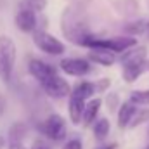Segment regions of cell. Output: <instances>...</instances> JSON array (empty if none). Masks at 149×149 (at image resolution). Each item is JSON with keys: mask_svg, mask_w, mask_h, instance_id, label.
<instances>
[{"mask_svg": "<svg viewBox=\"0 0 149 149\" xmlns=\"http://www.w3.org/2000/svg\"><path fill=\"white\" fill-rule=\"evenodd\" d=\"M61 30L64 33V37L70 42H73L76 45H81V42L88 35H92L90 24H88V17L87 14L81 10V5H70L63 10L61 16Z\"/></svg>", "mask_w": 149, "mask_h": 149, "instance_id": "1", "label": "cell"}, {"mask_svg": "<svg viewBox=\"0 0 149 149\" xmlns=\"http://www.w3.org/2000/svg\"><path fill=\"white\" fill-rule=\"evenodd\" d=\"M16 43L7 35H0V80L9 83L16 66Z\"/></svg>", "mask_w": 149, "mask_h": 149, "instance_id": "2", "label": "cell"}, {"mask_svg": "<svg viewBox=\"0 0 149 149\" xmlns=\"http://www.w3.org/2000/svg\"><path fill=\"white\" fill-rule=\"evenodd\" d=\"M38 128H40V132H42L45 137H49L50 141H64L66 135H68L66 120H64L61 114H57V113L49 114V116L38 125Z\"/></svg>", "mask_w": 149, "mask_h": 149, "instance_id": "3", "label": "cell"}, {"mask_svg": "<svg viewBox=\"0 0 149 149\" xmlns=\"http://www.w3.org/2000/svg\"><path fill=\"white\" fill-rule=\"evenodd\" d=\"M31 35H33L35 45H37L42 52H45L49 56H61V54H64V50H66L64 43L59 38H56L54 35L47 33L45 30H37L35 28L31 31Z\"/></svg>", "mask_w": 149, "mask_h": 149, "instance_id": "4", "label": "cell"}, {"mask_svg": "<svg viewBox=\"0 0 149 149\" xmlns=\"http://www.w3.org/2000/svg\"><path fill=\"white\" fill-rule=\"evenodd\" d=\"M40 85H42V90L52 99H63V97L70 95V92H71V85L68 83V80H64L57 73L43 80Z\"/></svg>", "mask_w": 149, "mask_h": 149, "instance_id": "5", "label": "cell"}, {"mask_svg": "<svg viewBox=\"0 0 149 149\" xmlns=\"http://www.w3.org/2000/svg\"><path fill=\"white\" fill-rule=\"evenodd\" d=\"M59 68L66 74H70V76H85V74H88L92 71L90 61L83 59V57H66V59H61Z\"/></svg>", "mask_w": 149, "mask_h": 149, "instance_id": "6", "label": "cell"}, {"mask_svg": "<svg viewBox=\"0 0 149 149\" xmlns=\"http://www.w3.org/2000/svg\"><path fill=\"white\" fill-rule=\"evenodd\" d=\"M16 26L23 33H31L37 28V10H33L28 5L21 7L16 14Z\"/></svg>", "mask_w": 149, "mask_h": 149, "instance_id": "7", "label": "cell"}, {"mask_svg": "<svg viewBox=\"0 0 149 149\" xmlns=\"http://www.w3.org/2000/svg\"><path fill=\"white\" fill-rule=\"evenodd\" d=\"M28 71H30V74L37 80L38 83H42V81L47 80L49 76H52V74L57 73L52 64H49V63H45V61H42V59H30V63H28Z\"/></svg>", "mask_w": 149, "mask_h": 149, "instance_id": "8", "label": "cell"}, {"mask_svg": "<svg viewBox=\"0 0 149 149\" xmlns=\"http://www.w3.org/2000/svg\"><path fill=\"white\" fill-rule=\"evenodd\" d=\"M142 61H148V49L146 47H130L127 49L121 57H120V63L121 66H128V64H137V63H142Z\"/></svg>", "mask_w": 149, "mask_h": 149, "instance_id": "9", "label": "cell"}, {"mask_svg": "<svg viewBox=\"0 0 149 149\" xmlns=\"http://www.w3.org/2000/svg\"><path fill=\"white\" fill-rule=\"evenodd\" d=\"M88 61L99 64V66H113L116 63V56L113 50H108V49H90L88 50V56H87Z\"/></svg>", "mask_w": 149, "mask_h": 149, "instance_id": "10", "label": "cell"}, {"mask_svg": "<svg viewBox=\"0 0 149 149\" xmlns=\"http://www.w3.org/2000/svg\"><path fill=\"white\" fill-rule=\"evenodd\" d=\"M85 99L70 94V102H68V111H70V120L73 125H80L81 123V116H83V108H85Z\"/></svg>", "mask_w": 149, "mask_h": 149, "instance_id": "11", "label": "cell"}, {"mask_svg": "<svg viewBox=\"0 0 149 149\" xmlns=\"http://www.w3.org/2000/svg\"><path fill=\"white\" fill-rule=\"evenodd\" d=\"M101 106H102V101H101L99 97L90 99L88 102H85L83 116H81V123H83L85 127H88V125H92V123L95 121L97 114H99V111H101Z\"/></svg>", "mask_w": 149, "mask_h": 149, "instance_id": "12", "label": "cell"}, {"mask_svg": "<svg viewBox=\"0 0 149 149\" xmlns=\"http://www.w3.org/2000/svg\"><path fill=\"white\" fill-rule=\"evenodd\" d=\"M28 135V127L23 121H16L10 125L9 134H7V146L9 144H23Z\"/></svg>", "mask_w": 149, "mask_h": 149, "instance_id": "13", "label": "cell"}, {"mask_svg": "<svg viewBox=\"0 0 149 149\" xmlns=\"http://www.w3.org/2000/svg\"><path fill=\"white\" fill-rule=\"evenodd\" d=\"M148 68H149L148 61H142V63H137V64H128V66H123L121 76H123V80H125L127 83H134Z\"/></svg>", "mask_w": 149, "mask_h": 149, "instance_id": "14", "label": "cell"}, {"mask_svg": "<svg viewBox=\"0 0 149 149\" xmlns=\"http://www.w3.org/2000/svg\"><path fill=\"white\" fill-rule=\"evenodd\" d=\"M137 111V106L134 102H121L118 108V127L120 128H128V123L134 116V113Z\"/></svg>", "mask_w": 149, "mask_h": 149, "instance_id": "15", "label": "cell"}, {"mask_svg": "<svg viewBox=\"0 0 149 149\" xmlns=\"http://www.w3.org/2000/svg\"><path fill=\"white\" fill-rule=\"evenodd\" d=\"M114 3V9L125 16V17H134L139 10V0H111Z\"/></svg>", "mask_w": 149, "mask_h": 149, "instance_id": "16", "label": "cell"}, {"mask_svg": "<svg viewBox=\"0 0 149 149\" xmlns=\"http://www.w3.org/2000/svg\"><path fill=\"white\" fill-rule=\"evenodd\" d=\"M109 130H111V123L109 120L106 118H99L94 121V127H92V134L97 141H104L108 135H109Z\"/></svg>", "mask_w": 149, "mask_h": 149, "instance_id": "17", "label": "cell"}, {"mask_svg": "<svg viewBox=\"0 0 149 149\" xmlns=\"http://www.w3.org/2000/svg\"><path fill=\"white\" fill-rule=\"evenodd\" d=\"M94 92H95V85L92 81H80V83H76L71 88L70 94H74V95H78V97L87 101V99H90L94 95Z\"/></svg>", "mask_w": 149, "mask_h": 149, "instance_id": "18", "label": "cell"}, {"mask_svg": "<svg viewBox=\"0 0 149 149\" xmlns=\"http://www.w3.org/2000/svg\"><path fill=\"white\" fill-rule=\"evenodd\" d=\"M146 121H149V108H142V109L137 108V111L134 113V116H132V120H130V123H128V128L141 127V125L146 123Z\"/></svg>", "mask_w": 149, "mask_h": 149, "instance_id": "19", "label": "cell"}, {"mask_svg": "<svg viewBox=\"0 0 149 149\" xmlns=\"http://www.w3.org/2000/svg\"><path fill=\"white\" fill-rule=\"evenodd\" d=\"M128 101L134 102L135 106H149V88L130 92V99Z\"/></svg>", "mask_w": 149, "mask_h": 149, "instance_id": "20", "label": "cell"}, {"mask_svg": "<svg viewBox=\"0 0 149 149\" xmlns=\"http://www.w3.org/2000/svg\"><path fill=\"white\" fill-rule=\"evenodd\" d=\"M144 30H146V21H142V19H130V23L125 26V33L132 35V37L144 33Z\"/></svg>", "mask_w": 149, "mask_h": 149, "instance_id": "21", "label": "cell"}, {"mask_svg": "<svg viewBox=\"0 0 149 149\" xmlns=\"http://www.w3.org/2000/svg\"><path fill=\"white\" fill-rule=\"evenodd\" d=\"M106 106H108V109L109 113H114L118 108H120V97H118V94H108V97H106Z\"/></svg>", "mask_w": 149, "mask_h": 149, "instance_id": "22", "label": "cell"}, {"mask_svg": "<svg viewBox=\"0 0 149 149\" xmlns=\"http://www.w3.org/2000/svg\"><path fill=\"white\" fill-rule=\"evenodd\" d=\"M94 85H95V92H104V90H108V88H109L111 80H109V78H102V80H97Z\"/></svg>", "mask_w": 149, "mask_h": 149, "instance_id": "23", "label": "cell"}, {"mask_svg": "<svg viewBox=\"0 0 149 149\" xmlns=\"http://www.w3.org/2000/svg\"><path fill=\"white\" fill-rule=\"evenodd\" d=\"M47 5V0H28V7H31L33 10H43Z\"/></svg>", "mask_w": 149, "mask_h": 149, "instance_id": "24", "label": "cell"}, {"mask_svg": "<svg viewBox=\"0 0 149 149\" xmlns=\"http://www.w3.org/2000/svg\"><path fill=\"white\" fill-rule=\"evenodd\" d=\"M63 149H83V146H81V141L80 139H70L63 146Z\"/></svg>", "mask_w": 149, "mask_h": 149, "instance_id": "25", "label": "cell"}, {"mask_svg": "<svg viewBox=\"0 0 149 149\" xmlns=\"http://www.w3.org/2000/svg\"><path fill=\"white\" fill-rule=\"evenodd\" d=\"M30 149H50V146H49L47 142H43V141H37Z\"/></svg>", "mask_w": 149, "mask_h": 149, "instance_id": "26", "label": "cell"}, {"mask_svg": "<svg viewBox=\"0 0 149 149\" xmlns=\"http://www.w3.org/2000/svg\"><path fill=\"white\" fill-rule=\"evenodd\" d=\"M5 109H7V101H5V97H3V94L0 92V116L5 113Z\"/></svg>", "mask_w": 149, "mask_h": 149, "instance_id": "27", "label": "cell"}, {"mask_svg": "<svg viewBox=\"0 0 149 149\" xmlns=\"http://www.w3.org/2000/svg\"><path fill=\"white\" fill-rule=\"evenodd\" d=\"M118 148V144L116 142H111V144H104V146H97L95 149H116Z\"/></svg>", "mask_w": 149, "mask_h": 149, "instance_id": "28", "label": "cell"}, {"mask_svg": "<svg viewBox=\"0 0 149 149\" xmlns=\"http://www.w3.org/2000/svg\"><path fill=\"white\" fill-rule=\"evenodd\" d=\"M7 149H26V148H24L23 144H9Z\"/></svg>", "mask_w": 149, "mask_h": 149, "instance_id": "29", "label": "cell"}, {"mask_svg": "<svg viewBox=\"0 0 149 149\" xmlns=\"http://www.w3.org/2000/svg\"><path fill=\"white\" fill-rule=\"evenodd\" d=\"M5 146H7V139L3 135H0V149H5Z\"/></svg>", "mask_w": 149, "mask_h": 149, "instance_id": "30", "label": "cell"}, {"mask_svg": "<svg viewBox=\"0 0 149 149\" xmlns=\"http://www.w3.org/2000/svg\"><path fill=\"white\" fill-rule=\"evenodd\" d=\"M144 33H146V38L149 40V19L146 21V30H144Z\"/></svg>", "mask_w": 149, "mask_h": 149, "instance_id": "31", "label": "cell"}, {"mask_svg": "<svg viewBox=\"0 0 149 149\" xmlns=\"http://www.w3.org/2000/svg\"><path fill=\"white\" fill-rule=\"evenodd\" d=\"M71 2H74L76 5H83L85 2H88V0H71Z\"/></svg>", "mask_w": 149, "mask_h": 149, "instance_id": "32", "label": "cell"}, {"mask_svg": "<svg viewBox=\"0 0 149 149\" xmlns=\"http://www.w3.org/2000/svg\"><path fill=\"white\" fill-rule=\"evenodd\" d=\"M146 149H149V144H148V146H146Z\"/></svg>", "mask_w": 149, "mask_h": 149, "instance_id": "33", "label": "cell"}]
</instances>
